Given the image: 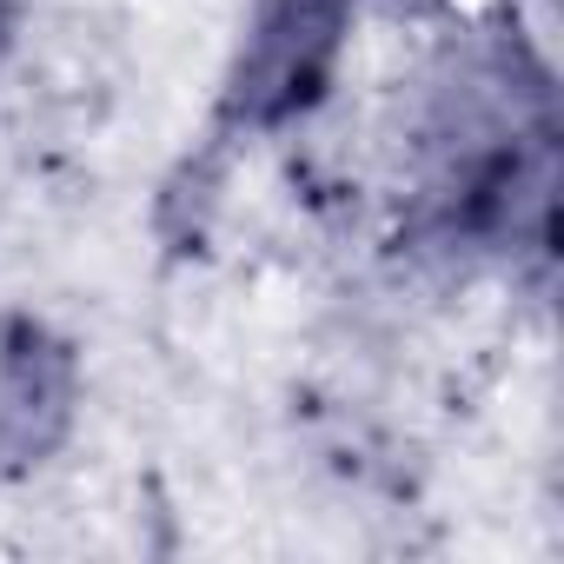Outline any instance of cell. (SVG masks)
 <instances>
[{
    "label": "cell",
    "instance_id": "cell-1",
    "mask_svg": "<svg viewBox=\"0 0 564 564\" xmlns=\"http://www.w3.org/2000/svg\"><path fill=\"white\" fill-rule=\"evenodd\" d=\"M339 34H346V0H265L232 74V113L252 127L306 113L333 80Z\"/></svg>",
    "mask_w": 564,
    "mask_h": 564
},
{
    "label": "cell",
    "instance_id": "cell-2",
    "mask_svg": "<svg viewBox=\"0 0 564 564\" xmlns=\"http://www.w3.org/2000/svg\"><path fill=\"white\" fill-rule=\"evenodd\" d=\"M67 412V359L41 333H14L0 359V438L14 458H34Z\"/></svg>",
    "mask_w": 564,
    "mask_h": 564
}]
</instances>
